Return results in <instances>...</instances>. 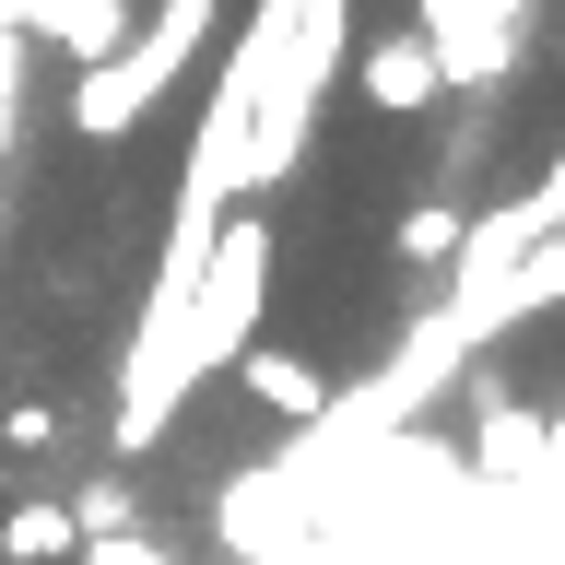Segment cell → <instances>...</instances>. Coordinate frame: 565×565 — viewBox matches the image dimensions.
I'll return each instance as SVG.
<instances>
[{
	"label": "cell",
	"instance_id": "6da1fadb",
	"mask_svg": "<svg viewBox=\"0 0 565 565\" xmlns=\"http://www.w3.org/2000/svg\"><path fill=\"white\" fill-rule=\"evenodd\" d=\"M201 35H212V0H166V12H153L141 35H118L95 71H71V130H83V141L141 130V118H153V95L201 60Z\"/></svg>",
	"mask_w": 565,
	"mask_h": 565
},
{
	"label": "cell",
	"instance_id": "ba28073f",
	"mask_svg": "<svg viewBox=\"0 0 565 565\" xmlns=\"http://www.w3.org/2000/svg\"><path fill=\"white\" fill-rule=\"evenodd\" d=\"M12 118H24V24L0 12V166H12Z\"/></svg>",
	"mask_w": 565,
	"mask_h": 565
},
{
	"label": "cell",
	"instance_id": "5b68a950",
	"mask_svg": "<svg viewBox=\"0 0 565 565\" xmlns=\"http://www.w3.org/2000/svg\"><path fill=\"white\" fill-rule=\"evenodd\" d=\"M35 35H47L71 71H95L106 47L130 35V0H35Z\"/></svg>",
	"mask_w": 565,
	"mask_h": 565
},
{
	"label": "cell",
	"instance_id": "3957f363",
	"mask_svg": "<svg viewBox=\"0 0 565 565\" xmlns=\"http://www.w3.org/2000/svg\"><path fill=\"white\" fill-rule=\"evenodd\" d=\"M471 459L494 471V494H530V483H542V413H530L507 377L471 388Z\"/></svg>",
	"mask_w": 565,
	"mask_h": 565
},
{
	"label": "cell",
	"instance_id": "277c9868",
	"mask_svg": "<svg viewBox=\"0 0 565 565\" xmlns=\"http://www.w3.org/2000/svg\"><path fill=\"white\" fill-rule=\"evenodd\" d=\"M236 377H247V401H259L271 424H318V413H330V365H318V353L247 342V353H236Z\"/></svg>",
	"mask_w": 565,
	"mask_h": 565
},
{
	"label": "cell",
	"instance_id": "8992f818",
	"mask_svg": "<svg viewBox=\"0 0 565 565\" xmlns=\"http://www.w3.org/2000/svg\"><path fill=\"white\" fill-rule=\"evenodd\" d=\"M83 554V530H71V507H12V519H0V565H71Z\"/></svg>",
	"mask_w": 565,
	"mask_h": 565
},
{
	"label": "cell",
	"instance_id": "9c48e42d",
	"mask_svg": "<svg viewBox=\"0 0 565 565\" xmlns=\"http://www.w3.org/2000/svg\"><path fill=\"white\" fill-rule=\"evenodd\" d=\"M0 436H12V448H47V436H60V413H47V401H12V413H0Z\"/></svg>",
	"mask_w": 565,
	"mask_h": 565
},
{
	"label": "cell",
	"instance_id": "52a82bcc",
	"mask_svg": "<svg viewBox=\"0 0 565 565\" xmlns=\"http://www.w3.org/2000/svg\"><path fill=\"white\" fill-rule=\"evenodd\" d=\"M459 236H471V224H459V201L401 212V259H413V271H448V259H459Z\"/></svg>",
	"mask_w": 565,
	"mask_h": 565
},
{
	"label": "cell",
	"instance_id": "7a4b0ae2",
	"mask_svg": "<svg viewBox=\"0 0 565 565\" xmlns=\"http://www.w3.org/2000/svg\"><path fill=\"white\" fill-rule=\"evenodd\" d=\"M353 95L377 106V118H424V106H448V71H436V47H424V24H388L353 47Z\"/></svg>",
	"mask_w": 565,
	"mask_h": 565
}]
</instances>
